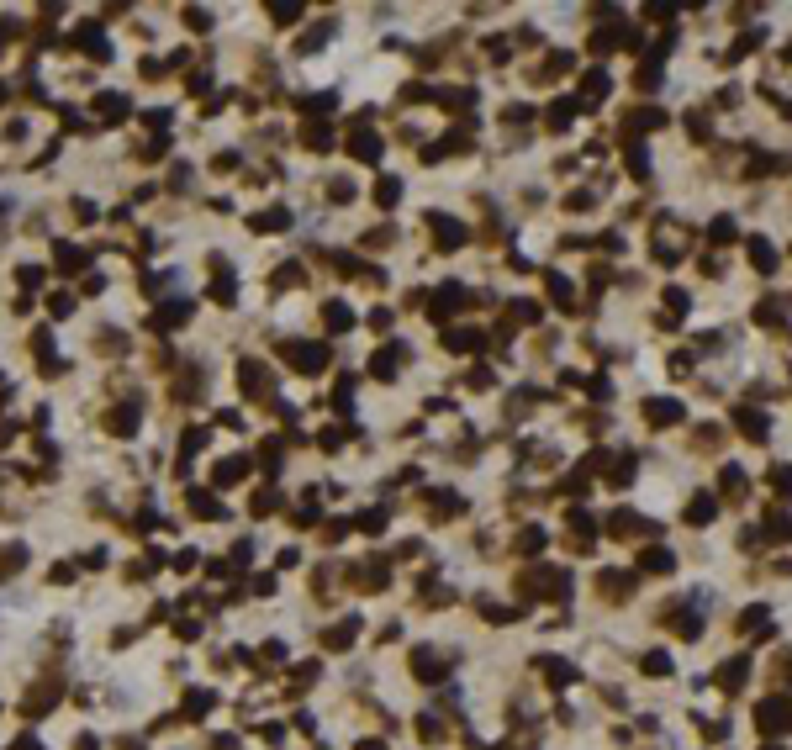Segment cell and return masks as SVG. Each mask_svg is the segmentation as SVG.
Segmentation results:
<instances>
[{"label": "cell", "instance_id": "cell-1", "mask_svg": "<svg viewBox=\"0 0 792 750\" xmlns=\"http://www.w3.org/2000/svg\"><path fill=\"white\" fill-rule=\"evenodd\" d=\"M286 359H296V370H322L328 365V349H317V344H286Z\"/></svg>", "mask_w": 792, "mask_h": 750}, {"label": "cell", "instance_id": "cell-2", "mask_svg": "<svg viewBox=\"0 0 792 750\" xmlns=\"http://www.w3.org/2000/svg\"><path fill=\"white\" fill-rule=\"evenodd\" d=\"M238 386H244V391H254V396H264V391H270V370H264L259 359H244V370H238Z\"/></svg>", "mask_w": 792, "mask_h": 750}, {"label": "cell", "instance_id": "cell-3", "mask_svg": "<svg viewBox=\"0 0 792 750\" xmlns=\"http://www.w3.org/2000/svg\"><path fill=\"white\" fill-rule=\"evenodd\" d=\"M53 692H59L53 681H43V687H32V692H26V703H21V714H26V719H43L48 708H53Z\"/></svg>", "mask_w": 792, "mask_h": 750}, {"label": "cell", "instance_id": "cell-4", "mask_svg": "<svg viewBox=\"0 0 792 750\" xmlns=\"http://www.w3.org/2000/svg\"><path fill=\"white\" fill-rule=\"evenodd\" d=\"M782 724H792V703H787V698H771V708H761V729L776 734Z\"/></svg>", "mask_w": 792, "mask_h": 750}, {"label": "cell", "instance_id": "cell-5", "mask_svg": "<svg viewBox=\"0 0 792 750\" xmlns=\"http://www.w3.org/2000/svg\"><path fill=\"white\" fill-rule=\"evenodd\" d=\"M349 154H354L359 164H375V159H381V138H375V132H354V143H349Z\"/></svg>", "mask_w": 792, "mask_h": 750}, {"label": "cell", "instance_id": "cell-6", "mask_svg": "<svg viewBox=\"0 0 792 750\" xmlns=\"http://www.w3.org/2000/svg\"><path fill=\"white\" fill-rule=\"evenodd\" d=\"M185 317H191V306H185V301H174V306H159V312H154V323H149V328H154V333H159V328H180V323H185Z\"/></svg>", "mask_w": 792, "mask_h": 750}, {"label": "cell", "instance_id": "cell-7", "mask_svg": "<svg viewBox=\"0 0 792 750\" xmlns=\"http://www.w3.org/2000/svg\"><path fill=\"white\" fill-rule=\"evenodd\" d=\"M96 111L106 116V122H122L132 106H127V96H111V90H106V96H96Z\"/></svg>", "mask_w": 792, "mask_h": 750}, {"label": "cell", "instance_id": "cell-8", "mask_svg": "<svg viewBox=\"0 0 792 750\" xmlns=\"http://www.w3.org/2000/svg\"><path fill=\"white\" fill-rule=\"evenodd\" d=\"M433 233H438V244H444V249L465 244V227H460V222H449V217H433Z\"/></svg>", "mask_w": 792, "mask_h": 750}, {"label": "cell", "instance_id": "cell-9", "mask_svg": "<svg viewBox=\"0 0 792 750\" xmlns=\"http://www.w3.org/2000/svg\"><path fill=\"white\" fill-rule=\"evenodd\" d=\"M59 270H64V275L85 270V249H74V244H59Z\"/></svg>", "mask_w": 792, "mask_h": 750}, {"label": "cell", "instance_id": "cell-10", "mask_svg": "<svg viewBox=\"0 0 792 750\" xmlns=\"http://www.w3.org/2000/svg\"><path fill=\"white\" fill-rule=\"evenodd\" d=\"M191 513H196V518H222V502L206 497V491H191Z\"/></svg>", "mask_w": 792, "mask_h": 750}, {"label": "cell", "instance_id": "cell-11", "mask_svg": "<svg viewBox=\"0 0 792 750\" xmlns=\"http://www.w3.org/2000/svg\"><path fill=\"white\" fill-rule=\"evenodd\" d=\"M322 323H328L333 333H344L349 328V306L344 301H328V306H322Z\"/></svg>", "mask_w": 792, "mask_h": 750}, {"label": "cell", "instance_id": "cell-12", "mask_svg": "<svg viewBox=\"0 0 792 750\" xmlns=\"http://www.w3.org/2000/svg\"><path fill=\"white\" fill-rule=\"evenodd\" d=\"M211 703H217L211 692H191V698H185V719H206V714H211Z\"/></svg>", "mask_w": 792, "mask_h": 750}, {"label": "cell", "instance_id": "cell-13", "mask_svg": "<svg viewBox=\"0 0 792 750\" xmlns=\"http://www.w3.org/2000/svg\"><path fill=\"white\" fill-rule=\"evenodd\" d=\"M21 560H26V550H21V544H6V550H0V581H6V576L21 566Z\"/></svg>", "mask_w": 792, "mask_h": 750}, {"label": "cell", "instance_id": "cell-14", "mask_svg": "<svg viewBox=\"0 0 792 750\" xmlns=\"http://www.w3.org/2000/svg\"><path fill=\"white\" fill-rule=\"evenodd\" d=\"M106 428H111V434H132V428H138V412H132V407L111 412V418H106Z\"/></svg>", "mask_w": 792, "mask_h": 750}, {"label": "cell", "instance_id": "cell-15", "mask_svg": "<svg viewBox=\"0 0 792 750\" xmlns=\"http://www.w3.org/2000/svg\"><path fill=\"white\" fill-rule=\"evenodd\" d=\"M354 634H359V624H354V619H344V624H339V629L328 634V650H344V645H349Z\"/></svg>", "mask_w": 792, "mask_h": 750}, {"label": "cell", "instance_id": "cell-16", "mask_svg": "<svg viewBox=\"0 0 792 750\" xmlns=\"http://www.w3.org/2000/svg\"><path fill=\"white\" fill-rule=\"evenodd\" d=\"M676 418H681L676 401H650V423H676Z\"/></svg>", "mask_w": 792, "mask_h": 750}, {"label": "cell", "instance_id": "cell-17", "mask_svg": "<svg viewBox=\"0 0 792 750\" xmlns=\"http://www.w3.org/2000/svg\"><path fill=\"white\" fill-rule=\"evenodd\" d=\"M244 471H249V460H222V465H217V486H227V481H238Z\"/></svg>", "mask_w": 792, "mask_h": 750}, {"label": "cell", "instance_id": "cell-18", "mask_svg": "<svg viewBox=\"0 0 792 750\" xmlns=\"http://www.w3.org/2000/svg\"><path fill=\"white\" fill-rule=\"evenodd\" d=\"M396 196H401L396 180H381V185H375V201H381V206H396Z\"/></svg>", "mask_w": 792, "mask_h": 750}, {"label": "cell", "instance_id": "cell-19", "mask_svg": "<svg viewBox=\"0 0 792 750\" xmlns=\"http://www.w3.org/2000/svg\"><path fill=\"white\" fill-rule=\"evenodd\" d=\"M275 286H301V264H280V270H275Z\"/></svg>", "mask_w": 792, "mask_h": 750}, {"label": "cell", "instance_id": "cell-20", "mask_svg": "<svg viewBox=\"0 0 792 750\" xmlns=\"http://www.w3.org/2000/svg\"><path fill=\"white\" fill-rule=\"evenodd\" d=\"M687 518H692V524H708V518H713V502H708V497H697Z\"/></svg>", "mask_w": 792, "mask_h": 750}, {"label": "cell", "instance_id": "cell-21", "mask_svg": "<svg viewBox=\"0 0 792 750\" xmlns=\"http://www.w3.org/2000/svg\"><path fill=\"white\" fill-rule=\"evenodd\" d=\"M644 566H650V571H671V555H666V550H650V555H644Z\"/></svg>", "mask_w": 792, "mask_h": 750}, {"label": "cell", "instance_id": "cell-22", "mask_svg": "<svg viewBox=\"0 0 792 750\" xmlns=\"http://www.w3.org/2000/svg\"><path fill=\"white\" fill-rule=\"evenodd\" d=\"M644 671L661 676V671H671V661H666V655H644Z\"/></svg>", "mask_w": 792, "mask_h": 750}, {"label": "cell", "instance_id": "cell-23", "mask_svg": "<svg viewBox=\"0 0 792 750\" xmlns=\"http://www.w3.org/2000/svg\"><path fill=\"white\" fill-rule=\"evenodd\" d=\"M16 280H21V286H37V280H43V270H37V264H21Z\"/></svg>", "mask_w": 792, "mask_h": 750}, {"label": "cell", "instance_id": "cell-24", "mask_svg": "<svg viewBox=\"0 0 792 750\" xmlns=\"http://www.w3.org/2000/svg\"><path fill=\"white\" fill-rule=\"evenodd\" d=\"M74 750H101V740H96V734H79V740H74Z\"/></svg>", "mask_w": 792, "mask_h": 750}, {"label": "cell", "instance_id": "cell-25", "mask_svg": "<svg viewBox=\"0 0 792 750\" xmlns=\"http://www.w3.org/2000/svg\"><path fill=\"white\" fill-rule=\"evenodd\" d=\"M211 750H238V740H233V734H217V740H211Z\"/></svg>", "mask_w": 792, "mask_h": 750}, {"label": "cell", "instance_id": "cell-26", "mask_svg": "<svg viewBox=\"0 0 792 750\" xmlns=\"http://www.w3.org/2000/svg\"><path fill=\"white\" fill-rule=\"evenodd\" d=\"M16 750H43V745H37L32 734H21V740H16Z\"/></svg>", "mask_w": 792, "mask_h": 750}]
</instances>
